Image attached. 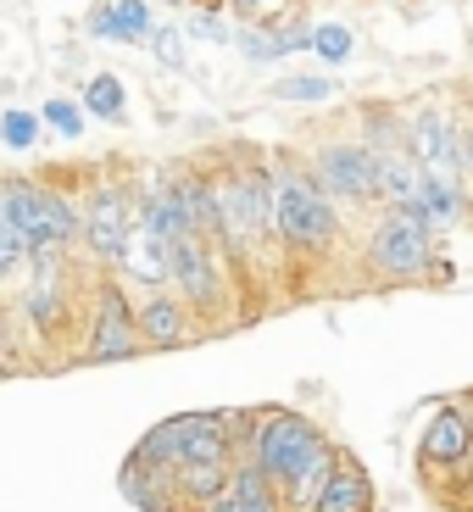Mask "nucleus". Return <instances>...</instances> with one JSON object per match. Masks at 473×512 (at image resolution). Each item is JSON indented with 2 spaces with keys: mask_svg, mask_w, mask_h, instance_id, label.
Wrapping results in <instances>:
<instances>
[{
  "mask_svg": "<svg viewBox=\"0 0 473 512\" xmlns=\"http://www.w3.org/2000/svg\"><path fill=\"white\" fill-rule=\"evenodd\" d=\"M423 190H429V173L412 151H390L379 156V206H396V212H418Z\"/></svg>",
  "mask_w": 473,
  "mask_h": 512,
  "instance_id": "15",
  "label": "nucleus"
},
{
  "mask_svg": "<svg viewBox=\"0 0 473 512\" xmlns=\"http://www.w3.org/2000/svg\"><path fill=\"white\" fill-rule=\"evenodd\" d=\"M39 117H45V128H51V134H62V140H84V101H67V95H51V101L39 106Z\"/></svg>",
  "mask_w": 473,
  "mask_h": 512,
  "instance_id": "26",
  "label": "nucleus"
},
{
  "mask_svg": "<svg viewBox=\"0 0 473 512\" xmlns=\"http://www.w3.org/2000/svg\"><path fill=\"white\" fill-rule=\"evenodd\" d=\"M234 440H240V457L262 462L279 490L290 485V474L312 451L323 446V429L295 407H240V423H234Z\"/></svg>",
  "mask_w": 473,
  "mask_h": 512,
  "instance_id": "5",
  "label": "nucleus"
},
{
  "mask_svg": "<svg viewBox=\"0 0 473 512\" xmlns=\"http://www.w3.org/2000/svg\"><path fill=\"white\" fill-rule=\"evenodd\" d=\"M462 401H468V407H473V390H468V396H462Z\"/></svg>",
  "mask_w": 473,
  "mask_h": 512,
  "instance_id": "29",
  "label": "nucleus"
},
{
  "mask_svg": "<svg viewBox=\"0 0 473 512\" xmlns=\"http://www.w3.org/2000/svg\"><path fill=\"white\" fill-rule=\"evenodd\" d=\"M318 184L340 206H379V151L362 134H340V140H318L307 156Z\"/></svg>",
  "mask_w": 473,
  "mask_h": 512,
  "instance_id": "9",
  "label": "nucleus"
},
{
  "mask_svg": "<svg viewBox=\"0 0 473 512\" xmlns=\"http://www.w3.org/2000/svg\"><path fill=\"white\" fill-rule=\"evenodd\" d=\"M117 485H123V496L140 512H184L179 479L162 474V468H151V462H140V457L123 462V479H117Z\"/></svg>",
  "mask_w": 473,
  "mask_h": 512,
  "instance_id": "16",
  "label": "nucleus"
},
{
  "mask_svg": "<svg viewBox=\"0 0 473 512\" xmlns=\"http://www.w3.org/2000/svg\"><path fill=\"white\" fill-rule=\"evenodd\" d=\"M106 273H117L134 295L167 290V284H173V245H167L162 234L140 218V223H134V234H128V245L117 251V262Z\"/></svg>",
  "mask_w": 473,
  "mask_h": 512,
  "instance_id": "11",
  "label": "nucleus"
},
{
  "mask_svg": "<svg viewBox=\"0 0 473 512\" xmlns=\"http://www.w3.org/2000/svg\"><path fill=\"white\" fill-rule=\"evenodd\" d=\"M462 151H468V184H473V117H468V140H462Z\"/></svg>",
  "mask_w": 473,
  "mask_h": 512,
  "instance_id": "28",
  "label": "nucleus"
},
{
  "mask_svg": "<svg viewBox=\"0 0 473 512\" xmlns=\"http://www.w3.org/2000/svg\"><path fill=\"white\" fill-rule=\"evenodd\" d=\"M78 101H84V112H90L95 123H123V112H128V90H123L117 73H90Z\"/></svg>",
  "mask_w": 473,
  "mask_h": 512,
  "instance_id": "20",
  "label": "nucleus"
},
{
  "mask_svg": "<svg viewBox=\"0 0 473 512\" xmlns=\"http://www.w3.org/2000/svg\"><path fill=\"white\" fill-rule=\"evenodd\" d=\"M39 134H45V117H39V112H28V106H6V112H0V140H6V151H12V156L34 151Z\"/></svg>",
  "mask_w": 473,
  "mask_h": 512,
  "instance_id": "23",
  "label": "nucleus"
},
{
  "mask_svg": "<svg viewBox=\"0 0 473 512\" xmlns=\"http://www.w3.org/2000/svg\"><path fill=\"white\" fill-rule=\"evenodd\" d=\"M468 117L457 106H446L440 95L407 106V151L423 162L429 179H468Z\"/></svg>",
  "mask_w": 473,
  "mask_h": 512,
  "instance_id": "7",
  "label": "nucleus"
},
{
  "mask_svg": "<svg viewBox=\"0 0 473 512\" xmlns=\"http://www.w3.org/2000/svg\"><path fill=\"white\" fill-rule=\"evenodd\" d=\"M312 34L318 23H301V17H284V23H240V56L251 67H268V62H284L295 51H312Z\"/></svg>",
  "mask_w": 473,
  "mask_h": 512,
  "instance_id": "14",
  "label": "nucleus"
},
{
  "mask_svg": "<svg viewBox=\"0 0 473 512\" xmlns=\"http://www.w3.org/2000/svg\"><path fill=\"white\" fill-rule=\"evenodd\" d=\"M362 268L384 290L451 279V262L435 251V229L418 212H396V206H379V218L368 223V234H362Z\"/></svg>",
  "mask_w": 473,
  "mask_h": 512,
  "instance_id": "1",
  "label": "nucleus"
},
{
  "mask_svg": "<svg viewBox=\"0 0 473 512\" xmlns=\"http://www.w3.org/2000/svg\"><path fill=\"white\" fill-rule=\"evenodd\" d=\"M134 223H140V190H134V179L84 184V245L78 251L90 256L95 268H112L117 251L134 234Z\"/></svg>",
  "mask_w": 473,
  "mask_h": 512,
  "instance_id": "8",
  "label": "nucleus"
},
{
  "mask_svg": "<svg viewBox=\"0 0 473 512\" xmlns=\"http://www.w3.org/2000/svg\"><path fill=\"white\" fill-rule=\"evenodd\" d=\"M173 290L190 301V312L201 318L206 334L240 323V318L223 312L234 301V290H240V268H234V256L223 251V245L201 240V234H184V240L173 245Z\"/></svg>",
  "mask_w": 473,
  "mask_h": 512,
  "instance_id": "6",
  "label": "nucleus"
},
{
  "mask_svg": "<svg viewBox=\"0 0 473 512\" xmlns=\"http://www.w3.org/2000/svg\"><path fill=\"white\" fill-rule=\"evenodd\" d=\"M184 28H190V39H206V45H234V39H240L229 6H190V12H184Z\"/></svg>",
  "mask_w": 473,
  "mask_h": 512,
  "instance_id": "22",
  "label": "nucleus"
},
{
  "mask_svg": "<svg viewBox=\"0 0 473 512\" xmlns=\"http://www.w3.org/2000/svg\"><path fill=\"white\" fill-rule=\"evenodd\" d=\"M318 512H379V490H373V474L362 468V457H351V451L340 457Z\"/></svg>",
  "mask_w": 473,
  "mask_h": 512,
  "instance_id": "17",
  "label": "nucleus"
},
{
  "mask_svg": "<svg viewBox=\"0 0 473 512\" xmlns=\"http://www.w3.org/2000/svg\"><path fill=\"white\" fill-rule=\"evenodd\" d=\"M473 462V407L468 401H440L418 429V468L423 474H451Z\"/></svg>",
  "mask_w": 473,
  "mask_h": 512,
  "instance_id": "10",
  "label": "nucleus"
},
{
  "mask_svg": "<svg viewBox=\"0 0 473 512\" xmlns=\"http://www.w3.org/2000/svg\"><path fill=\"white\" fill-rule=\"evenodd\" d=\"M312 56H318L323 67H340L357 56V28L351 23H318V34H312Z\"/></svg>",
  "mask_w": 473,
  "mask_h": 512,
  "instance_id": "24",
  "label": "nucleus"
},
{
  "mask_svg": "<svg viewBox=\"0 0 473 512\" xmlns=\"http://www.w3.org/2000/svg\"><path fill=\"white\" fill-rule=\"evenodd\" d=\"M173 479H179L184 512H195V507H206V501L229 496V485H234V462H184V468H179Z\"/></svg>",
  "mask_w": 473,
  "mask_h": 512,
  "instance_id": "19",
  "label": "nucleus"
},
{
  "mask_svg": "<svg viewBox=\"0 0 473 512\" xmlns=\"http://www.w3.org/2000/svg\"><path fill=\"white\" fill-rule=\"evenodd\" d=\"M140 334H145V346L151 351H179V346H195L206 329H201V318L190 312V301L167 284V290L140 295Z\"/></svg>",
  "mask_w": 473,
  "mask_h": 512,
  "instance_id": "12",
  "label": "nucleus"
},
{
  "mask_svg": "<svg viewBox=\"0 0 473 512\" xmlns=\"http://www.w3.org/2000/svg\"><path fill=\"white\" fill-rule=\"evenodd\" d=\"M140 351H151L140 334V301L128 295V284L117 273L101 268V279L90 290V307H84V334H78L73 362L78 368H112V362H128Z\"/></svg>",
  "mask_w": 473,
  "mask_h": 512,
  "instance_id": "4",
  "label": "nucleus"
},
{
  "mask_svg": "<svg viewBox=\"0 0 473 512\" xmlns=\"http://www.w3.org/2000/svg\"><path fill=\"white\" fill-rule=\"evenodd\" d=\"M156 12L151 0H95L84 12V34L90 39H112V45H151L156 34Z\"/></svg>",
  "mask_w": 473,
  "mask_h": 512,
  "instance_id": "13",
  "label": "nucleus"
},
{
  "mask_svg": "<svg viewBox=\"0 0 473 512\" xmlns=\"http://www.w3.org/2000/svg\"><path fill=\"white\" fill-rule=\"evenodd\" d=\"M273 184H279V240L290 256H323L340 245V212L346 206L334 201L318 184L307 162H273Z\"/></svg>",
  "mask_w": 473,
  "mask_h": 512,
  "instance_id": "3",
  "label": "nucleus"
},
{
  "mask_svg": "<svg viewBox=\"0 0 473 512\" xmlns=\"http://www.w3.org/2000/svg\"><path fill=\"white\" fill-rule=\"evenodd\" d=\"M0 223L28 234L34 251H73L84 245V195H67L45 179L6 173L0 179Z\"/></svg>",
  "mask_w": 473,
  "mask_h": 512,
  "instance_id": "2",
  "label": "nucleus"
},
{
  "mask_svg": "<svg viewBox=\"0 0 473 512\" xmlns=\"http://www.w3.org/2000/svg\"><path fill=\"white\" fill-rule=\"evenodd\" d=\"M195 512H245V501H240V496H234V490H229V496L206 501V507H195Z\"/></svg>",
  "mask_w": 473,
  "mask_h": 512,
  "instance_id": "27",
  "label": "nucleus"
},
{
  "mask_svg": "<svg viewBox=\"0 0 473 512\" xmlns=\"http://www.w3.org/2000/svg\"><path fill=\"white\" fill-rule=\"evenodd\" d=\"M151 56L167 67V73H184V67H190V28H184L179 17H173V23H162L151 34Z\"/></svg>",
  "mask_w": 473,
  "mask_h": 512,
  "instance_id": "25",
  "label": "nucleus"
},
{
  "mask_svg": "<svg viewBox=\"0 0 473 512\" xmlns=\"http://www.w3.org/2000/svg\"><path fill=\"white\" fill-rule=\"evenodd\" d=\"M468 179H429V190H423V206H418V218L435 229V240H446V234H457L462 223H468Z\"/></svg>",
  "mask_w": 473,
  "mask_h": 512,
  "instance_id": "18",
  "label": "nucleus"
},
{
  "mask_svg": "<svg viewBox=\"0 0 473 512\" xmlns=\"http://www.w3.org/2000/svg\"><path fill=\"white\" fill-rule=\"evenodd\" d=\"M268 95H273V101H284V106H318V101H329V95H334V78L329 73H284V78H273V84H268Z\"/></svg>",
  "mask_w": 473,
  "mask_h": 512,
  "instance_id": "21",
  "label": "nucleus"
}]
</instances>
